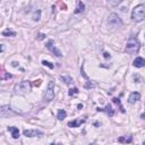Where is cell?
<instances>
[{
  "mask_svg": "<svg viewBox=\"0 0 145 145\" xmlns=\"http://www.w3.org/2000/svg\"><path fill=\"white\" fill-rule=\"evenodd\" d=\"M32 18H33V21H34V22L40 21V18H41V10H40V9H38V10H35L34 13H33Z\"/></svg>",
  "mask_w": 145,
  "mask_h": 145,
  "instance_id": "obj_15",
  "label": "cell"
},
{
  "mask_svg": "<svg viewBox=\"0 0 145 145\" xmlns=\"http://www.w3.org/2000/svg\"><path fill=\"white\" fill-rule=\"evenodd\" d=\"M53 43H55V42L52 41V40H50V41H48V43L45 44V45H47V48H48V49H49V50H50L51 52H53V53H55L56 56H57V57H61V56H62L61 51L59 50V49H57V48H56L55 45H53Z\"/></svg>",
  "mask_w": 145,
  "mask_h": 145,
  "instance_id": "obj_7",
  "label": "cell"
},
{
  "mask_svg": "<svg viewBox=\"0 0 145 145\" xmlns=\"http://www.w3.org/2000/svg\"><path fill=\"white\" fill-rule=\"evenodd\" d=\"M88 145H96V144H94V143H92V144H88Z\"/></svg>",
  "mask_w": 145,
  "mask_h": 145,
  "instance_id": "obj_32",
  "label": "cell"
},
{
  "mask_svg": "<svg viewBox=\"0 0 145 145\" xmlns=\"http://www.w3.org/2000/svg\"><path fill=\"white\" fill-rule=\"evenodd\" d=\"M95 85L93 83H91V82H87L86 84H85V88H93Z\"/></svg>",
  "mask_w": 145,
  "mask_h": 145,
  "instance_id": "obj_23",
  "label": "cell"
},
{
  "mask_svg": "<svg viewBox=\"0 0 145 145\" xmlns=\"http://www.w3.org/2000/svg\"><path fill=\"white\" fill-rule=\"evenodd\" d=\"M143 145H145V141H144V143H143Z\"/></svg>",
  "mask_w": 145,
  "mask_h": 145,
  "instance_id": "obj_34",
  "label": "cell"
},
{
  "mask_svg": "<svg viewBox=\"0 0 145 145\" xmlns=\"http://www.w3.org/2000/svg\"><path fill=\"white\" fill-rule=\"evenodd\" d=\"M108 24H109V26H111V27L116 28V27L123 26V21H121V18L117 14L111 13V14L108 16Z\"/></svg>",
  "mask_w": 145,
  "mask_h": 145,
  "instance_id": "obj_3",
  "label": "cell"
},
{
  "mask_svg": "<svg viewBox=\"0 0 145 145\" xmlns=\"http://www.w3.org/2000/svg\"><path fill=\"white\" fill-rule=\"evenodd\" d=\"M84 9H85V5L82 1H78L77 2V7H76V9H75V14H80V13H83Z\"/></svg>",
  "mask_w": 145,
  "mask_h": 145,
  "instance_id": "obj_14",
  "label": "cell"
},
{
  "mask_svg": "<svg viewBox=\"0 0 145 145\" xmlns=\"http://www.w3.org/2000/svg\"><path fill=\"white\" fill-rule=\"evenodd\" d=\"M43 39H45V34H42V33L38 34V40H43Z\"/></svg>",
  "mask_w": 145,
  "mask_h": 145,
  "instance_id": "obj_26",
  "label": "cell"
},
{
  "mask_svg": "<svg viewBox=\"0 0 145 145\" xmlns=\"http://www.w3.org/2000/svg\"><path fill=\"white\" fill-rule=\"evenodd\" d=\"M60 80L62 81V82H65L66 84H71L72 83V78L70 77V76H60Z\"/></svg>",
  "mask_w": 145,
  "mask_h": 145,
  "instance_id": "obj_20",
  "label": "cell"
},
{
  "mask_svg": "<svg viewBox=\"0 0 145 145\" xmlns=\"http://www.w3.org/2000/svg\"><path fill=\"white\" fill-rule=\"evenodd\" d=\"M131 141H133V137L131 136H129L128 138H126V137H119L118 138V142L119 143H131Z\"/></svg>",
  "mask_w": 145,
  "mask_h": 145,
  "instance_id": "obj_19",
  "label": "cell"
},
{
  "mask_svg": "<svg viewBox=\"0 0 145 145\" xmlns=\"http://www.w3.org/2000/svg\"><path fill=\"white\" fill-rule=\"evenodd\" d=\"M8 78H11V75H10V74H6V75H4L2 80H8Z\"/></svg>",
  "mask_w": 145,
  "mask_h": 145,
  "instance_id": "obj_27",
  "label": "cell"
},
{
  "mask_svg": "<svg viewBox=\"0 0 145 145\" xmlns=\"http://www.w3.org/2000/svg\"><path fill=\"white\" fill-rule=\"evenodd\" d=\"M121 1H109L108 4L109 5H111V6H116V5H119Z\"/></svg>",
  "mask_w": 145,
  "mask_h": 145,
  "instance_id": "obj_25",
  "label": "cell"
},
{
  "mask_svg": "<svg viewBox=\"0 0 145 145\" xmlns=\"http://www.w3.org/2000/svg\"><path fill=\"white\" fill-rule=\"evenodd\" d=\"M138 100H141V94L138 93V92H133V93H130L129 98H128V102L129 103H136Z\"/></svg>",
  "mask_w": 145,
  "mask_h": 145,
  "instance_id": "obj_9",
  "label": "cell"
},
{
  "mask_svg": "<svg viewBox=\"0 0 145 145\" xmlns=\"http://www.w3.org/2000/svg\"><path fill=\"white\" fill-rule=\"evenodd\" d=\"M85 123V119H77V120H72V121H69L68 123V127H71V128H76V127H80L82 124Z\"/></svg>",
  "mask_w": 145,
  "mask_h": 145,
  "instance_id": "obj_12",
  "label": "cell"
},
{
  "mask_svg": "<svg viewBox=\"0 0 145 145\" xmlns=\"http://www.w3.org/2000/svg\"><path fill=\"white\" fill-rule=\"evenodd\" d=\"M78 93H80V91H78V88H77V87L70 88V90L68 91V94H69V96H75V95H77Z\"/></svg>",
  "mask_w": 145,
  "mask_h": 145,
  "instance_id": "obj_21",
  "label": "cell"
},
{
  "mask_svg": "<svg viewBox=\"0 0 145 145\" xmlns=\"http://www.w3.org/2000/svg\"><path fill=\"white\" fill-rule=\"evenodd\" d=\"M112 101L116 103L117 105H119V108H120V111L123 113H125V109H124V107H123V104H121V101H120V99H118V98H113L112 99Z\"/></svg>",
  "mask_w": 145,
  "mask_h": 145,
  "instance_id": "obj_18",
  "label": "cell"
},
{
  "mask_svg": "<svg viewBox=\"0 0 145 145\" xmlns=\"http://www.w3.org/2000/svg\"><path fill=\"white\" fill-rule=\"evenodd\" d=\"M23 134H24V136H26V137H35V136H38V135H42L43 133L38 129H25Z\"/></svg>",
  "mask_w": 145,
  "mask_h": 145,
  "instance_id": "obj_8",
  "label": "cell"
},
{
  "mask_svg": "<svg viewBox=\"0 0 145 145\" xmlns=\"http://www.w3.org/2000/svg\"><path fill=\"white\" fill-rule=\"evenodd\" d=\"M57 116H58V119L59 120H62V119H65V118L67 117V112H66L64 109H59Z\"/></svg>",
  "mask_w": 145,
  "mask_h": 145,
  "instance_id": "obj_16",
  "label": "cell"
},
{
  "mask_svg": "<svg viewBox=\"0 0 145 145\" xmlns=\"http://www.w3.org/2000/svg\"><path fill=\"white\" fill-rule=\"evenodd\" d=\"M77 108H78V109H82V108H83V104H82V103H80V104L77 105Z\"/></svg>",
  "mask_w": 145,
  "mask_h": 145,
  "instance_id": "obj_31",
  "label": "cell"
},
{
  "mask_svg": "<svg viewBox=\"0 0 145 145\" xmlns=\"http://www.w3.org/2000/svg\"><path fill=\"white\" fill-rule=\"evenodd\" d=\"M133 66H134V67H136V68L145 67V59L142 58V57H137V58L133 61Z\"/></svg>",
  "mask_w": 145,
  "mask_h": 145,
  "instance_id": "obj_10",
  "label": "cell"
},
{
  "mask_svg": "<svg viewBox=\"0 0 145 145\" xmlns=\"http://www.w3.org/2000/svg\"><path fill=\"white\" fill-rule=\"evenodd\" d=\"M42 84V81L41 80H38V81H34V83H33V85L34 86H40V85Z\"/></svg>",
  "mask_w": 145,
  "mask_h": 145,
  "instance_id": "obj_24",
  "label": "cell"
},
{
  "mask_svg": "<svg viewBox=\"0 0 145 145\" xmlns=\"http://www.w3.org/2000/svg\"><path fill=\"white\" fill-rule=\"evenodd\" d=\"M2 36H16V32L7 28V29H5V31L2 32Z\"/></svg>",
  "mask_w": 145,
  "mask_h": 145,
  "instance_id": "obj_17",
  "label": "cell"
},
{
  "mask_svg": "<svg viewBox=\"0 0 145 145\" xmlns=\"http://www.w3.org/2000/svg\"><path fill=\"white\" fill-rule=\"evenodd\" d=\"M42 65H43V66H47V67H49L50 69H53V67H55V66L52 65L51 62H49V61H47V60H43V61H42Z\"/></svg>",
  "mask_w": 145,
  "mask_h": 145,
  "instance_id": "obj_22",
  "label": "cell"
},
{
  "mask_svg": "<svg viewBox=\"0 0 145 145\" xmlns=\"http://www.w3.org/2000/svg\"><path fill=\"white\" fill-rule=\"evenodd\" d=\"M141 118H142V119H143V120H145V111H144V112L141 114Z\"/></svg>",
  "mask_w": 145,
  "mask_h": 145,
  "instance_id": "obj_30",
  "label": "cell"
},
{
  "mask_svg": "<svg viewBox=\"0 0 145 145\" xmlns=\"http://www.w3.org/2000/svg\"><path fill=\"white\" fill-rule=\"evenodd\" d=\"M145 18V5L140 4L131 10V19L134 22H142Z\"/></svg>",
  "mask_w": 145,
  "mask_h": 145,
  "instance_id": "obj_1",
  "label": "cell"
},
{
  "mask_svg": "<svg viewBox=\"0 0 145 145\" xmlns=\"http://www.w3.org/2000/svg\"><path fill=\"white\" fill-rule=\"evenodd\" d=\"M53 98H55V82L50 81L48 84L47 91H45L44 99H45V101H51V100H53Z\"/></svg>",
  "mask_w": 145,
  "mask_h": 145,
  "instance_id": "obj_4",
  "label": "cell"
},
{
  "mask_svg": "<svg viewBox=\"0 0 145 145\" xmlns=\"http://www.w3.org/2000/svg\"><path fill=\"white\" fill-rule=\"evenodd\" d=\"M103 57H104L105 59H108V58H110V55H109L108 52H104V53H103Z\"/></svg>",
  "mask_w": 145,
  "mask_h": 145,
  "instance_id": "obj_28",
  "label": "cell"
},
{
  "mask_svg": "<svg viewBox=\"0 0 145 145\" xmlns=\"http://www.w3.org/2000/svg\"><path fill=\"white\" fill-rule=\"evenodd\" d=\"M96 111H99V112H105L108 114V116L112 117L114 114V110L112 109V107H111V104H107L104 108H96Z\"/></svg>",
  "mask_w": 145,
  "mask_h": 145,
  "instance_id": "obj_6",
  "label": "cell"
},
{
  "mask_svg": "<svg viewBox=\"0 0 145 145\" xmlns=\"http://www.w3.org/2000/svg\"><path fill=\"white\" fill-rule=\"evenodd\" d=\"M140 48H141V44H140V41L137 40V38L135 36H131V38L128 40L127 44H126V52L127 53H130V55H135L140 51Z\"/></svg>",
  "mask_w": 145,
  "mask_h": 145,
  "instance_id": "obj_2",
  "label": "cell"
},
{
  "mask_svg": "<svg viewBox=\"0 0 145 145\" xmlns=\"http://www.w3.org/2000/svg\"><path fill=\"white\" fill-rule=\"evenodd\" d=\"M82 74H83V76H84L85 78H86V80H88V77H87V75H86V74H85V72H84V70H83V67H82Z\"/></svg>",
  "mask_w": 145,
  "mask_h": 145,
  "instance_id": "obj_29",
  "label": "cell"
},
{
  "mask_svg": "<svg viewBox=\"0 0 145 145\" xmlns=\"http://www.w3.org/2000/svg\"><path fill=\"white\" fill-rule=\"evenodd\" d=\"M51 145H57V144H55V143H52V144H51Z\"/></svg>",
  "mask_w": 145,
  "mask_h": 145,
  "instance_id": "obj_33",
  "label": "cell"
},
{
  "mask_svg": "<svg viewBox=\"0 0 145 145\" xmlns=\"http://www.w3.org/2000/svg\"><path fill=\"white\" fill-rule=\"evenodd\" d=\"M8 130L11 133V136L13 138H15V140H17V138L19 137V130L17 127H14V126H10L8 127Z\"/></svg>",
  "mask_w": 145,
  "mask_h": 145,
  "instance_id": "obj_13",
  "label": "cell"
},
{
  "mask_svg": "<svg viewBox=\"0 0 145 145\" xmlns=\"http://www.w3.org/2000/svg\"><path fill=\"white\" fill-rule=\"evenodd\" d=\"M31 90V85H29V83L27 81H24L22 82V83L17 84L15 86V93H25V92H27Z\"/></svg>",
  "mask_w": 145,
  "mask_h": 145,
  "instance_id": "obj_5",
  "label": "cell"
},
{
  "mask_svg": "<svg viewBox=\"0 0 145 145\" xmlns=\"http://www.w3.org/2000/svg\"><path fill=\"white\" fill-rule=\"evenodd\" d=\"M10 112H11V110H10L9 105H2V107L0 108V114H1V117H8ZM11 113H15V112H11Z\"/></svg>",
  "mask_w": 145,
  "mask_h": 145,
  "instance_id": "obj_11",
  "label": "cell"
}]
</instances>
